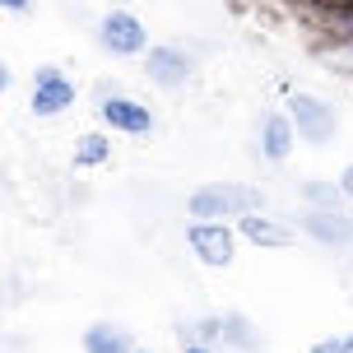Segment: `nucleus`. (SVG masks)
Listing matches in <instances>:
<instances>
[{"mask_svg": "<svg viewBox=\"0 0 353 353\" xmlns=\"http://www.w3.org/2000/svg\"><path fill=\"white\" fill-rule=\"evenodd\" d=\"M186 353H205V349H186Z\"/></svg>", "mask_w": 353, "mask_h": 353, "instance_id": "obj_18", "label": "nucleus"}, {"mask_svg": "<svg viewBox=\"0 0 353 353\" xmlns=\"http://www.w3.org/2000/svg\"><path fill=\"white\" fill-rule=\"evenodd\" d=\"M237 228L247 232L256 247H288V242H293V232L283 228V223H270V219H256V214H242Z\"/></svg>", "mask_w": 353, "mask_h": 353, "instance_id": "obj_8", "label": "nucleus"}, {"mask_svg": "<svg viewBox=\"0 0 353 353\" xmlns=\"http://www.w3.org/2000/svg\"><path fill=\"white\" fill-rule=\"evenodd\" d=\"M103 159H107V140L103 135H84V140H79V163L93 168V163H103Z\"/></svg>", "mask_w": 353, "mask_h": 353, "instance_id": "obj_13", "label": "nucleus"}, {"mask_svg": "<svg viewBox=\"0 0 353 353\" xmlns=\"http://www.w3.org/2000/svg\"><path fill=\"white\" fill-rule=\"evenodd\" d=\"M5 10H28V0H5Z\"/></svg>", "mask_w": 353, "mask_h": 353, "instance_id": "obj_17", "label": "nucleus"}, {"mask_svg": "<svg viewBox=\"0 0 353 353\" xmlns=\"http://www.w3.org/2000/svg\"><path fill=\"white\" fill-rule=\"evenodd\" d=\"M186 242H191V251L205 265H214V270H223V265L232 261V232L223 228V223H195V228L186 232Z\"/></svg>", "mask_w": 353, "mask_h": 353, "instance_id": "obj_3", "label": "nucleus"}, {"mask_svg": "<svg viewBox=\"0 0 353 353\" xmlns=\"http://www.w3.org/2000/svg\"><path fill=\"white\" fill-rule=\"evenodd\" d=\"M339 186H344V195H353V168L344 172V181H339Z\"/></svg>", "mask_w": 353, "mask_h": 353, "instance_id": "obj_16", "label": "nucleus"}, {"mask_svg": "<svg viewBox=\"0 0 353 353\" xmlns=\"http://www.w3.org/2000/svg\"><path fill=\"white\" fill-rule=\"evenodd\" d=\"M349 65H353V47H349Z\"/></svg>", "mask_w": 353, "mask_h": 353, "instance_id": "obj_19", "label": "nucleus"}, {"mask_svg": "<svg viewBox=\"0 0 353 353\" xmlns=\"http://www.w3.org/2000/svg\"><path fill=\"white\" fill-rule=\"evenodd\" d=\"M74 103V88L65 84V74L42 70L37 74V93H33V112L37 117H52V112H65Z\"/></svg>", "mask_w": 353, "mask_h": 353, "instance_id": "obj_5", "label": "nucleus"}, {"mask_svg": "<svg viewBox=\"0 0 353 353\" xmlns=\"http://www.w3.org/2000/svg\"><path fill=\"white\" fill-rule=\"evenodd\" d=\"M223 330H228L232 339H237V344H242V349H251V353H261V339H256V330H251L247 321L242 316H232V321H223Z\"/></svg>", "mask_w": 353, "mask_h": 353, "instance_id": "obj_12", "label": "nucleus"}, {"mask_svg": "<svg viewBox=\"0 0 353 353\" xmlns=\"http://www.w3.org/2000/svg\"><path fill=\"white\" fill-rule=\"evenodd\" d=\"M261 205V191L256 186H237V181H214V186H200L191 195V214L195 219H219V214H251Z\"/></svg>", "mask_w": 353, "mask_h": 353, "instance_id": "obj_1", "label": "nucleus"}, {"mask_svg": "<svg viewBox=\"0 0 353 353\" xmlns=\"http://www.w3.org/2000/svg\"><path fill=\"white\" fill-rule=\"evenodd\" d=\"M307 195H312V200H316V205H335L339 195L330 191V186H325V181H316V186H307Z\"/></svg>", "mask_w": 353, "mask_h": 353, "instance_id": "obj_15", "label": "nucleus"}, {"mask_svg": "<svg viewBox=\"0 0 353 353\" xmlns=\"http://www.w3.org/2000/svg\"><path fill=\"white\" fill-rule=\"evenodd\" d=\"M103 47H107V52H121V56L140 52V47H144V28H140V19L125 14V10L107 14V19H103Z\"/></svg>", "mask_w": 353, "mask_h": 353, "instance_id": "obj_4", "label": "nucleus"}, {"mask_svg": "<svg viewBox=\"0 0 353 353\" xmlns=\"http://www.w3.org/2000/svg\"><path fill=\"white\" fill-rule=\"evenodd\" d=\"M261 149L265 159H288V149H293V125L283 121V117H270L261 130Z\"/></svg>", "mask_w": 353, "mask_h": 353, "instance_id": "obj_10", "label": "nucleus"}, {"mask_svg": "<svg viewBox=\"0 0 353 353\" xmlns=\"http://www.w3.org/2000/svg\"><path fill=\"white\" fill-rule=\"evenodd\" d=\"M84 349L88 353H125V349H130V335L117 330V325H88Z\"/></svg>", "mask_w": 353, "mask_h": 353, "instance_id": "obj_11", "label": "nucleus"}, {"mask_svg": "<svg viewBox=\"0 0 353 353\" xmlns=\"http://www.w3.org/2000/svg\"><path fill=\"white\" fill-rule=\"evenodd\" d=\"M149 74H154L159 84H181V79L191 74V61L181 52H172V47H159V52L149 56Z\"/></svg>", "mask_w": 353, "mask_h": 353, "instance_id": "obj_7", "label": "nucleus"}, {"mask_svg": "<svg viewBox=\"0 0 353 353\" xmlns=\"http://www.w3.org/2000/svg\"><path fill=\"white\" fill-rule=\"evenodd\" d=\"M307 228H312V237L330 242V247H344V242H353V223L344 219V214H312V219H307Z\"/></svg>", "mask_w": 353, "mask_h": 353, "instance_id": "obj_9", "label": "nucleus"}, {"mask_svg": "<svg viewBox=\"0 0 353 353\" xmlns=\"http://www.w3.org/2000/svg\"><path fill=\"white\" fill-rule=\"evenodd\" d=\"M312 353H353V335L349 339H321Z\"/></svg>", "mask_w": 353, "mask_h": 353, "instance_id": "obj_14", "label": "nucleus"}, {"mask_svg": "<svg viewBox=\"0 0 353 353\" xmlns=\"http://www.w3.org/2000/svg\"><path fill=\"white\" fill-rule=\"evenodd\" d=\"M288 112H293L298 130H302L312 144H325L330 135H335V112L321 103V98H307V93H298V98L288 103Z\"/></svg>", "mask_w": 353, "mask_h": 353, "instance_id": "obj_2", "label": "nucleus"}, {"mask_svg": "<svg viewBox=\"0 0 353 353\" xmlns=\"http://www.w3.org/2000/svg\"><path fill=\"white\" fill-rule=\"evenodd\" d=\"M103 117L117 125V130H130V135H144V130H149V112H144L140 103H130V98H107Z\"/></svg>", "mask_w": 353, "mask_h": 353, "instance_id": "obj_6", "label": "nucleus"}]
</instances>
